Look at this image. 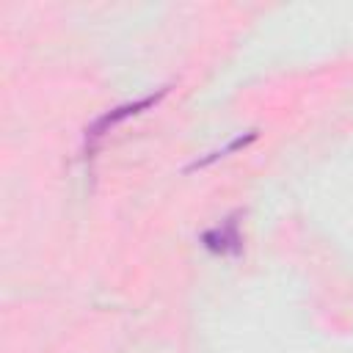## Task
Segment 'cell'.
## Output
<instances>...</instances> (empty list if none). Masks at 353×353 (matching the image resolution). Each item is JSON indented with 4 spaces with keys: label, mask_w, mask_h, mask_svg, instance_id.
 Wrapping results in <instances>:
<instances>
[{
    "label": "cell",
    "mask_w": 353,
    "mask_h": 353,
    "mask_svg": "<svg viewBox=\"0 0 353 353\" xmlns=\"http://www.w3.org/2000/svg\"><path fill=\"white\" fill-rule=\"evenodd\" d=\"M163 94H165V88H163V91H157V94H152V97H143V99H138V102H127V105H121V108H116V110L102 113V116L88 127V141L102 138V135H105V132H110L119 121H124V119H130V116H135V113H141V110L152 108Z\"/></svg>",
    "instance_id": "obj_1"
},
{
    "label": "cell",
    "mask_w": 353,
    "mask_h": 353,
    "mask_svg": "<svg viewBox=\"0 0 353 353\" xmlns=\"http://www.w3.org/2000/svg\"><path fill=\"white\" fill-rule=\"evenodd\" d=\"M204 245L215 254H237L240 251V232H237V223L229 218L223 226H215L210 232H204Z\"/></svg>",
    "instance_id": "obj_2"
},
{
    "label": "cell",
    "mask_w": 353,
    "mask_h": 353,
    "mask_svg": "<svg viewBox=\"0 0 353 353\" xmlns=\"http://www.w3.org/2000/svg\"><path fill=\"white\" fill-rule=\"evenodd\" d=\"M256 138V130H251L248 135H237V138H232L223 149H215V152H210V157H204V160H196L193 165H188V171H196V168H204V165H210L212 160H218V157H226L229 152H234V149H243V146H248L251 141Z\"/></svg>",
    "instance_id": "obj_3"
}]
</instances>
